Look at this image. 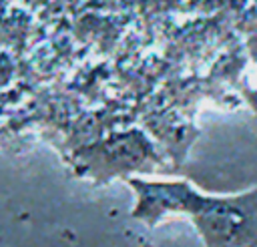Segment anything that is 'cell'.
<instances>
[{
	"label": "cell",
	"instance_id": "6da1fadb",
	"mask_svg": "<svg viewBox=\"0 0 257 247\" xmlns=\"http://www.w3.org/2000/svg\"><path fill=\"white\" fill-rule=\"evenodd\" d=\"M128 183L137 191L135 219L153 227L167 213H189L205 247H257V189L237 197H207L187 181Z\"/></svg>",
	"mask_w": 257,
	"mask_h": 247
}]
</instances>
